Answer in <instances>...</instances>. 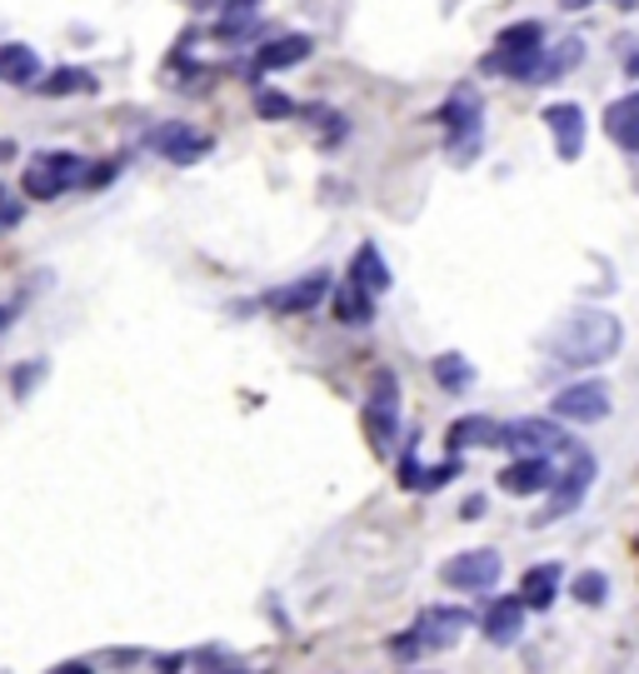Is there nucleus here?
I'll use <instances>...</instances> for the list:
<instances>
[{"mask_svg": "<svg viewBox=\"0 0 639 674\" xmlns=\"http://www.w3.org/2000/svg\"><path fill=\"white\" fill-rule=\"evenodd\" d=\"M619 345H625V325L609 310H574L550 335V355L564 371H595L619 355Z\"/></svg>", "mask_w": 639, "mask_h": 674, "instance_id": "f257e3e1", "label": "nucleus"}, {"mask_svg": "<svg viewBox=\"0 0 639 674\" xmlns=\"http://www.w3.org/2000/svg\"><path fill=\"white\" fill-rule=\"evenodd\" d=\"M475 625V615L460 605H434V609H420L415 615V625L405 634H395L390 654L400 664H415V660H430V654H444L455 650L460 640H465V630Z\"/></svg>", "mask_w": 639, "mask_h": 674, "instance_id": "f03ea898", "label": "nucleus"}, {"mask_svg": "<svg viewBox=\"0 0 639 674\" xmlns=\"http://www.w3.org/2000/svg\"><path fill=\"white\" fill-rule=\"evenodd\" d=\"M544 45L550 41H544L540 21H515L495 35V51L480 60V70H485V76H509V80H535Z\"/></svg>", "mask_w": 639, "mask_h": 674, "instance_id": "7ed1b4c3", "label": "nucleus"}, {"mask_svg": "<svg viewBox=\"0 0 639 674\" xmlns=\"http://www.w3.org/2000/svg\"><path fill=\"white\" fill-rule=\"evenodd\" d=\"M440 125H444V151L455 165H470L480 155V141H485V100H480L475 86H455L450 100L440 110Z\"/></svg>", "mask_w": 639, "mask_h": 674, "instance_id": "20e7f679", "label": "nucleus"}, {"mask_svg": "<svg viewBox=\"0 0 639 674\" xmlns=\"http://www.w3.org/2000/svg\"><path fill=\"white\" fill-rule=\"evenodd\" d=\"M80 180H86V161H80V155H70V151H45V155H35V161L25 165L21 190L31 200H60L70 186H80Z\"/></svg>", "mask_w": 639, "mask_h": 674, "instance_id": "39448f33", "label": "nucleus"}, {"mask_svg": "<svg viewBox=\"0 0 639 674\" xmlns=\"http://www.w3.org/2000/svg\"><path fill=\"white\" fill-rule=\"evenodd\" d=\"M365 435L375 445V455H390L395 440H400V380H395V371H379L375 385H370Z\"/></svg>", "mask_w": 639, "mask_h": 674, "instance_id": "423d86ee", "label": "nucleus"}, {"mask_svg": "<svg viewBox=\"0 0 639 674\" xmlns=\"http://www.w3.org/2000/svg\"><path fill=\"white\" fill-rule=\"evenodd\" d=\"M590 485H595V455H590V450H570V465H564V475H554L550 505L540 510V520L535 524H554V520H564L570 510H580L585 495H590Z\"/></svg>", "mask_w": 639, "mask_h": 674, "instance_id": "0eeeda50", "label": "nucleus"}, {"mask_svg": "<svg viewBox=\"0 0 639 674\" xmlns=\"http://www.w3.org/2000/svg\"><path fill=\"white\" fill-rule=\"evenodd\" d=\"M499 445H505V450H520V455H544V460H554V455H570L574 440L564 435V430H560L554 420L525 415V420L499 424Z\"/></svg>", "mask_w": 639, "mask_h": 674, "instance_id": "6e6552de", "label": "nucleus"}, {"mask_svg": "<svg viewBox=\"0 0 639 674\" xmlns=\"http://www.w3.org/2000/svg\"><path fill=\"white\" fill-rule=\"evenodd\" d=\"M145 145H151L155 155H165L170 165H196V161H206L216 141H210L206 131H196L190 120H165V125H155V131L145 135Z\"/></svg>", "mask_w": 639, "mask_h": 674, "instance_id": "1a4fd4ad", "label": "nucleus"}, {"mask_svg": "<svg viewBox=\"0 0 639 674\" xmlns=\"http://www.w3.org/2000/svg\"><path fill=\"white\" fill-rule=\"evenodd\" d=\"M499 575H505V560H499V550H465V555L444 560L440 565V579L450 589H470V595H480V589H495Z\"/></svg>", "mask_w": 639, "mask_h": 674, "instance_id": "9d476101", "label": "nucleus"}, {"mask_svg": "<svg viewBox=\"0 0 639 674\" xmlns=\"http://www.w3.org/2000/svg\"><path fill=\"white\" fill-rule=\"evenodd\" d=\"M609 415V385L605 380H574L554 395V420L570 424H599Z\"/></svg>", "mask_w": 639, "mask_h": 674, "instance_id": "9b49d317", "label": "nucleus"}, {"mask_svg": "<svg viewBox=\"0 0 639 674\" xmlns=\"http://www.w3.org/2000/svg\"><path fill=\"white\" fill-rule=\"evenodd\" d=\"M540 120L550 125L560 161H580V151H585V110L574 106V100H554V106H544Z\"/></svg>", "mask_w": 639, "mask_h": 674, "instance_id": "f8f14e48", "label": "nucleus"}, {"mask_svg": "<svg viewBox=\"0 0 639 674\" xmlns=\"http://www.w3.org/2000/svg\"><path fill=\"white\" fill-rule=\"evenodd\" d=\"M550 485H554V465L544 455H520L515 465L499 469V489H505V495H520V500L550 495Z\"/></svg>", "mask_w": 639, "mask_h": 674, "instance_id": "ddd939ff", "label": "nucleus"}, {"mask_svg": "<svg viewBox=\"0 0 639 674\" xmlns=\"http://www.w3.org/2000/svg\"><path fill=\"white\" fill-rule=\"evenodd\" d=\"M480 630H485V640L489 644H515L520 640V630H525V599L520 595H499V599H489L485 605V615H480Z\"/></svg>", "mask_w": 639, "mask_h": 674, "instance_id": "4468645a", "label": "nucleus"}, {"mask_svg": "<svg viewBox=\"0 0 639 674\" xmlns=\"http://www.w3.org/2000/svg\"><path fill=\"white\" fill-rule=\"evenodd\" d=\"M326 290H330V275L315 270V275H305V280H290V285H280V290H271L265 305H271L275 316H300V310H315V305L326 300Z\"/></svg>", "mask_w": 639, "mask_h": 674, "instance_id": "2eb2a0df", "label": "nucleus"}, {"mask_svg": "<svg viewBox=\"0 0 639 674\" xmlns=\"http://www.w3.org/2000/svg\"><path fill=\"white\" fill-rule=\"evenodd\" d=\"M605 135L619 145V151L639 155V90H629L625 100L605 110Z\"/></svg>", "mask_w": 639, "mask_h": 674, "instance_id": "dca6fc26", "label": "nucleus"}, {"mask_svg": "<svg viewBox=\"0 0 639 674\" xmlns=\"http://www.w3.org/2000/svg\"><path fill=\"white\" fill-rule=\"evenodd\" d=\"M444 445H450V455H465V450H480V445H499V424L489 420V415H465V420H455L444 430Z\"/></svg>", "mask_w": 639, "mask_h": 674, "instance_id": "f3484780", "label": "nucleus"}, {"mask_svg": "<svg viewBox=\"0 0 639 674\" xmlns=\"http://www.w3.org/2000/svg\"><path fill=\"white\" fill-rule=\"evenodd\" d=\"M41 80V55L21 41H5L0 45V86H31Z\"/></svg>", "mask_w": 639, "mask_h": 674, "instance_id": "a211bd4d", "label": "nucleus"}, {"mask_svg": "<svg viewBox=\"0 0 639 674\" xmlns=\"http://www.w3.org/2000/svg\"><path fill=\"white\" fill-rule=\"evenodd\" d=\"M315 51L310 35H275L255 51V70H285V66H300L305 55Z\"/></svg>", "mask_w": 639, "mask_h": 674, "instance_id": "6ab92c4d", "label": "nucleus"}, {"mask_svg": "<svg viewBox=\"0 0 639 674\" xmlns=\"http://www.w3.org/2000/svg\"><path fill=\"white\" fill-rule=\"evenodd\" d=\"M345 280H355L360 290H370V295H385V290H390V265H385L379 245H360L355 261H350V275H345Z\"/></svg>", "mask_w": 639, "mask_h": 674, "instance_id": "aec40b11", "label": "nucleus"}, {"mask_svg": "<svg viewBox=\"0 0 639 674\" xmlns=\"http://www.w3.org/2000/svg\"><path fill=\"white\" fill-rule=\"evenodd\" d=\"M585 60V41H560V45H544L540 55V70H535L530 86H554V80L564 76V70H574Z\"/></svg>", "mask_w": 639, "mask_h": 674, "instance_id": "412c9836", "label": "nucleus"}, {"mask_svg": "<svg viewBox=\"0 0 639 674\" xmlns=\"http://www.w3.org/2000/svg\"><path fill=\"white\" fill-rule=\"evenodd\" d=\"M335 320L340 325H370L375 320V295L370 290H360L355 280H340V290H335Z\"/></svg>", "mask_w": 639, "mask_h": 674, "instance_id": "4be33fe9", "label": "nucleus"}, {"mask_svg": "<svg viewBox=\"0 0 639 674\" xmlns=\"http://www.w3.org/2000/svg\"><path fill=\"white\" fill-rule=\"evenodd\" d=\"M35 90H41V96H51V100H60V96H96V76H90V70H80V66H60V70H51V76L35 80Z\"/></svg>", "mask_w": 639, "mask_h": 674, "instance_id": "5701e85b", "label": "nucleus"}, {"mask_svg": "<svg viewBox=\"0 0 639 674\" xmlns=\"http://www.w3.org/2000/svg\"><path fill=\"white\" fill-rule=\"evenodd\" d=\"M255 15H261V5L255 0H225V11H220V21H216V35L220 41H245L250 31H255Z\"/></svg>", "mask_w": 639, "mask_h": 674, "instance_id": "b1692460", "label": "nucleus"}, {"mask_svg": "<svg viewBox=\"0 0 639 674\" xmlns=\"http://www.w3.org/2000/svg\"><path fill=\"white\" fill-rule=\"evenodd\" d=\"M554 589H560V565H535L520 585L525 609H550L554 605Z\"/></svg>", "mask_w": 639, "mask_h": 674, "instance_id": "393cba45", "label": "nucleus"}, {"mask_svg": "<svg viewBox=\"0 0 639 674\" xmlns=\"http://www.w3.org/2000/svg\"><path fill=\"white\" fill-rule=\"evenodd\" d=\"M434 380H440V390L460 395V390H470V385H475V365H470L465 355H440V360H434Z\"/></svg>", "mask_w": 639, "mask_h": 674, "instance_id": "a878e982", "label": "nucleus"}, {"mask_svg": "<svg viewBox=\"0 0 639 674\" xmlns=\"http://www.w3.org/2000/svg\"><path fill=\"white\" fill-rule=\"evenodd\" d=\"M255 115L261 120H290V115H300V106H295L290 96H280V90H255Z\"/></svg>", "mask_w": 639, "mask_h": 674, "instance_id": "bb28decb", "label": "nucleus"}, {"mask_svg": "<svg viewBox=\"0 0 639 674\" xmlns=\"http://www.w3.org/2000/svg\"><path fill=\"white\" fill-rule=\"evenodd\" d=\"M605 595H609V579L599 570H580L574 575V599L580 605H605Z\"/></svg>", "mask_w": 639, "mask_h": 674, "instance_id": "cd10ccee", "label": "nucleus"}, {"mask_svg": "<svg viewBox=\"0 0 639 674\" xmlns=\"http://www.w3.org/2000/svg\"><path fill=\"white\" fill-rule=\"evenodd\" d=\"M41 380H45V360H31V365H15V371H11V390L21 395V400H25V395H31Z\"/></svg>", "mask_w": 639, "mask_h": 674, "instance_id": "c85d7f7f", "label": "nucleus"}, {"mask_svg": "<svg viewBox=\"0 0 639 674\" xmlns=\"http://www.w3.org/2000/svg\"><path fill=\"white\" fill-rule=\"evenodd\" d=\"M460 460H444V465H434V469H420V479H415V489H425V495H430V489H440V485H450V479L460 475Z\"/></svg>", "mask_w": 639, "mask_h": 674, "instance_id": "c756f323", "label": "nucleus"}, {"mask_svg": "<svg viewBox=\"0 0 639 674\" xmlns=\"http://www.w3.org/2000/svg\"><path fill=\"white\" fill-rule=\"evenodd\" d=\"M5 225H21V200H15L11 190H0V230Z\"/></svg>", "mask_w": 639, "mask_h": 674, "instance_id": "7c9ffc66", "label": "nucleus"}, {"mask_svg": "<svg viewBox=\"0 0 639 674\" xmlns=\"http://www.w3.org/2000/svg\"><path fill=\"white\" fill-rule=\"evenodd\" d=\"M120 170V165H96V170H86V186H106V180H110V175H115Z\"/></svg>", "mask_w": 639, "mask_h": 674, "instance_id": "2f4dec72", "label": "nucleus"}, {"mask_svg": "<svg viewBox=\"0 0 639 674\" xmlns=\"http://www.w3.org/2000/svg\"><path fill=\"white\" fill-rule=\"evenodd\" d=\"M465 515H470V520H475V515H485V500H480V495H470V500H465Z\"/></svg>", "mask_w": 639, "mask_h": 674, "instance_id": "473e14b6", "label": "nucleus"}, {"mask_svg": "<svg viewBox=\"0 0 639 674\" xmlns=\"http://www.w3.org/2000/svg\"><path fill=\"white\" fill-rule=\"evenodd\" d=\"M51 674H90V664H55Z\"/></svg>", "mask_w": 639, "mask_h": 674, "instance_id": "72a5a7b5", "label": "nucleus"}, {"mask_svg": "<svg viewBox=\"0 0 639 674\" xmlns=\"http://www.w3.org/2000/svg\"><path fill=\"white\" fill-rule=\"evenodd\" d=\"M560 5H564V11H585L590 0H560Z\"/></svg>", "mask_w": 639, "mask_h": 674, "instance_id": "f704fd0d", "label": "nucleus"}, {"mask_svg": "<svg viewBox=\"0 0 639 674\" xmlns=\"http://www.w3.org/2000/svg\"><path fill=\"white\" fill-rule=\"evenodd\" d=\"M11 320H15V310H5V305H0V330L11 325Z\"/></svg>", "mask_w": 639, "mask_h": 674, "instance_id": "c9c22d12", "label": "nucleus"}, {"mask_svg": "<svg viewBox=\"0 0 639 674\" xmlns=\"http://www.w3.org/2000/svg\"><path fill=\"white\" fill-rule=\"evenodd\" d=\"M5 155H11V145H0V161H5Z\"/></svg>", "mask_w": 639, "mask_h": 674, "instance_id": "e433bc0d", "label": "nucleus"}, {"mask_svg": "<svg viewBox=\"0 0 639 674\" xmlns=\"http://www.w3.org/2000/svg\"><path fill=\"white\" fill-rule=\"evenodd\" d=\"M200 5H216V0H200Z\"/></svg>", "mask_w": 639, "mask_h": 674, "instance_id": "4c0bfd02", "label": "nucleus"}, {"mask_svg": "<svg viewBox=\"0 0 639 674\" xmlns=\"http://www.w3.org/2000/svg\"><path fill=\"white\" fill-rule=\"evenodd\" d=\"M230 674H240V670H230Z\"/></svg>", "mask_w": 639, "mask_h": 674, "instance_id": "58836bf2", "label": "nucleus"}]
</instances>
